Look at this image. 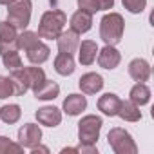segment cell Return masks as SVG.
<instances>
[{"mask_svg": "<svg viewBox=\"0 0 154 154\" xmlns=\"http://www.w3.org/2000/svg\"><path fill=\"white\" fill-rule=\"evenodd\" d=\"M125 33V20L120 13L111 11L100 20V38L105 45H118Z\"/></svg>", "mask_w": 154, "mask_h": 154, "instance_id": "obj_1", "label": "cell"}, {"mask_svg": "<svg viewBox=\"0 0 154 154\" xmlns=\"http://www.w3.org/2000/svg\"><path fill=\"white\" fill-rule=\"evenodd\" d=\"M67 24V15L62 9H49L42 15L36 35L45 40H56Z\"/></svg>", "mask_w": 154, "mask_h": 154, "instance_id": "obj_2", "label": "cell"}, {"mask_svg": "<svg viewBox=\"0 0 154 154\" xmlns=\"http://www.w3.org/2000/svg\"><path fill=\"white\" fill-rule=\"evenodd\" d=\"M102 127H103L102 116L85 114L78 122V141L82 145H96V141L100 140Z\"/></svg>", "mask_w": 154, "mask_h": 154, "instance_id": "obj_3", "label": "cell"}, {"mask_svg": "<svg viewBox=\"0 0 154 154\" xmlns=\"http://www.w3.org/2000/svg\"><path fill=\"white\" fill-rule=\"evenodd\" d=\"M107 141L114 154H136L138 152V145L132 134L125 131L123 127H112L107 134Z\"/></svg>", "mask_w": 154, "mask_h": 154, "instance_id": "obj_4", "label": "cell"}, {"mask_svg": "<svg viewBox=\"0 0 154 154\" xmlns=\"http://www.w3.org/2000/svg\"><path fill=\"white\" fill-rule=\"evenodd\" d=\"M33 15V2L31 0H13L8 6V22L13 24L18 31L27 29L31 24Z\"/></svg>", "mask_w": 154, "mask_h": 154, "instance_id": "obj_5", "label": "cell"}, {"mask_svg": "<svg viewBox=\"0 0 154 154\" xmlns=\"http://www.w3.org/2000/svg\"><path fill=\"white\" fill-rule=\"evenodd\" d=\"M42 129L40 125L36 123H24L20 129H18V143L24 147V149H33L35 145L42 143Z\"/></svg>", "mask_w": 154, "mask_h": 154, "instance_id": "obj_6", "label": "cell"}, {"mask_svg": "<svg viewBox=\"0 0 154 154\" xmlns=\"http://www.w3.org/2000/svg\"><path fill=\"white\" fill-rule=\"evenodd\" d=\"M17 36H18V29L13 24H9L8 20L0 22V54L18 49Z\"/></svg>", "mask_w": 154, "mask_h": 154, "instance_id": "obj_7", "label": "cell"}, {"mask_svg": "<svg viewBox=\"0 0 154 154\" xmlns=\"http://www.w3.org/2000/svg\"><path fill=\"white\" fill-rule=\"evenodd\" d=\"M103 76L98 74V72H85L80 76V80H78V87L80 91L85 94V96H93V94H98L102 89H103Z\"/></svg>", "mask_w": 154, "mask_h": 154, "instance_id": "obj_8", "label": "cell"}, {"mask_svg": "<svg viewBox=\"0 0 154 154\" xmlns=\"http://www.w3.org/2000/svg\"><path fill=\"white\" fill-rule=\"evenodd\" d=\"M87 109V96L82 93H71L63 98L62 103V112H65L67 116H80L84 111Z\"/></svg>", "mask_w": 154, "mask_h": 154, "instance_id": "obj_9", "label": "cell"}, {"mask_svg": "<svg viewBox=\"0 0 154 154\" xmlns=\"http://www.w3.org/2000/svg\"><path fill=\"white\" fill-rule=\"evenodd\" d=\"M96 60H98V65L102 69L114 71L122 62V53L116 49V45H103L102 49H98Z\"/></svg>", "mask_w": 154, "mask_h": 154, "instance_id": "obj_10", "label": "cell"}, {"mask_svg": "<svg viewBox=\"0 0 154 154\" xmlns=\"http://www.w3.org/2000/svg\"><path fill=\"white\" fill-rule=\"evenodd\" d=\"M35 118L40 125L54 129L62 123V109H58L54 105H44L35 112Z\"/></svg>", "mask_w": 154, "mask_h": 154, "instance_id": "obj_11", "label": "cell"}, {"mask_svg": "<svg viewBox=\"0 0 154 154\" xmlns=\"http://www.w3.org/2000/svg\"><path fill=\"white\" fill-rule=\"evenodd\" d=\"M127 71H129V76L134 82H141V84H147L150 80V74H152L150 63L145 58H134V60H131Z\"/></svg>", "mask_w": 154, "mask_h": 154, "instance_id": "obj_12", "label": "cell"}, {"mask_svg": "<svg viewBox=\"0 0 154 154\" xmlns=\"http://www.w3.org/2000/svg\"><path fill=\"white\" fill-rule=\"evenodd\" d=\"M93 27V15L84 11V9H78V11H74L69 18V29H72L74 33H78V35H84L87 31H91Z\"/></svg>", "mask_w": 154, "mask_h": 154, "instance_id": "obj_13", "label": "cell"}, {"mask_svg": "<svg viewBox=\"0 0 154 154\" xmlns=\"http://www.w3.org/2000/svg\"><path fill=\"white\" fill-rule=\"evenodd\" d=\"M98 44L94 40H82L78 44V49H76V53H78V62L85 67L93 65L96 62V56H98Z\"/></svg>", "mask_w": 154, "mask_h": 154, "instance_id": "obj_14", "label": "cell"}, {"mask_svg": "<svg viewBox=\"0 0 154 154\" xmlns=\"http://www.w3.org/2000/svg\"><path fill=\"white\" fill-rule=\"evenodd\" d=\"M120 102H122V98H120L116 93H105V94H102V96L98 98L96 107H98V111H100L103 116L112 118V116H116V114H118Z\"/></svg>", "mask_w": 154, "mask_h": 154, "instance_id": "obj_15", "label": "cell"}, {"mask_svg": "<svg viewBox=\"0 0 154 154\" xmlns=\"http://www.w3.org/2000/svg\"><path fill=\"white\" fill-rule=\"evenodd\" d=\"M78 44H80V35L74 33L72 29H63L58 38H56V45H58V51L60 53H69V54H74L76 49H78Z\"/></svg>", "mask_w": 154, "mask_h": 154, "instance_id": "obj_16", "label": "cell"}, {"mask_svg": "<svg viewBox=\"0 0 154 154\" xmlns=\"http://www.w3.org/2000/svg\"><path fill=\"white\" fill-rule=\"evenodd\" d=\"M24 53H26L27 60H29L33 65H42V63H45V62L49 60V56H51V49H49V45L44 44L42 40L36 42L35 45H31V47H29L27 51H24Z\"/></svg>", "mask_w": 154, "mask_h": 154, "instance_id": "obj_17", "label": "cell"}, {"mask_svg": "<svg viewBox=\"0 0 154 154\" xmlns=\"http://www.w3.org/2000/svg\"><path fill=\"white\" fill-rule=\"evenodd\" d=\"M53 67L54 71L60 74V76H71L76 69V60L72 54L69 53H58L54 56V62H53Z\"/></svg>", "mask_w": 154, "mask_h": 154, "instance_id": "obj_18", "label": "cell"}, {"mask_svg": "<svg viewBox=\"0 0 154 154\" xmlns=\"http://www.w3.org/2000/svg\"><path fill=\"white\" fill-rule=\"evenodd\" d=\"M9 80H11V84H13L15 96H24L27 91H31L29 80H27V74H26L24 67L15 69V71H9Z\"/></svg>", "mask_w": 154, "mask_h": 154, "instance_id": "obj_19", "label": "cell"}, {"mask_svg": "<svg viewBox=\"0 0 154 154\" xmlns=\"http://www.w3.org/2000/svg\"><path fill=\"white\" fill-rule=\"evenodd\" d=\"M116 116H120L123 122L136 123V122H140V120H141V111H140V107H138L134 102H131V100H122V102H120V109H118V114H116Z\"/></svg>", "mask_w": 154, "mask_h": 154, "instance_id": "obj_20", "label": "cell"}, {"mask_svg": "<svg viewBox=\"0 0 154 154\" xmlns=\"http://www.w3.org/2000/svg\"><path fill=\"white\" fill-rule=\"evenodd\" d=\"M33 94L40 102H51V100L60 96V85L56 82H53V80H45L36 91H33Z\"/></svg>", "mask_w": 154, "mask_h": 154, "instance_id": "obj_21", "label": "cell"}, {"mask_svg": "<svg viewBox=\"0 0 154 154\" xmlns=\"http://www.w3.org/2000/svg\"><path fill=\"white\" fill-rule=\"evenodd\" d=\"M150 89H149V85L147 84H141V82H136L132 87H131V91H129V100L131 102H134L138 107H143V105H147L149 102H150Z\"/></svg>", "mask_w": 154, "mask_h": 154, "instance_id": "obj_22", "label": "cell"}, {"mask_svg": "<svg viewBox=\"0 0 154 154\" xmlns=\"http://www.w3.org/2000/svg\"><path fill=\"white\" fill-rule=\"evenodd\" d=\"M22 118V107L18 103H8L0 107V120L8 125H15L18 123Z\"/></svg>", "mask_w": 154, "mask_h": 154, "instance_id": "obj_23", "label": "cell"}, {"mask_svg": "<svg viewBox=\"0 0 154 154\" xmlns=\"http://www.w3.org/2000/svg\"><path fill=\"white\" fill-rule=\"evenodd\" d=\"M26 74H27V80H29V87L31 91H36L45 80H47V76H45V71L38 65H29V67H24Z\"/></svg>", "mask_w": 154, "mask_h": 154, "instance_id": "obj_24", "label": "cell"}, {"mask_svg": "<svg viewBox=\"0 0 154 154\" xmlns=\"http://www.w3.org/2000/svg\"><path fill=\"white\" fill-rule=\"evenodd\" d=\"M36 42H40V36L35 33V31H29V29H24L22 33H18L17 36V44H18V49L22 51H27L31 45H35Z\"/></svg>", "mask_w": 154, "mask_h": 154, "instance_id": "obj_25", "label": "cell"}, {"mask_svg": "<svg viewBox=\"0 0 154 154\" xmlns=\"http://www.w3.org/2000/svg\"><path fill=\"white\" fill-rule=\"evenodd\" d=\"M0 56H2V63H4V67H6L8 71H15V69H20V67H24L18 49H15V51H8V53L0 54Z\"/></svg>", "mask_w": 154, "mask_h": 154, "instance_id": "obj_26", "label": "cell"}, {"mask_svg": "<svg viewBox=\"0 0 154 154\" xmlns=\"http://www.w3.org/2000/svg\"><path fill=\"white\" fill-rule=\"evenodd\" d=\"M8 152H24V147L18 141L9 140L8 136H0V154H8Z\"/></svg>", "mask_w": 154, "mask_h": 154, "instance_id": "obj_27", "label": "cell"}, {"mask_svg": "<svg viewBox=\"0 0 154 154\" xmlns=\"http://www.w3.org/2000/svg\"><path fill=\"white\" fill-rule=\"evenodd\" d=\"M122 4H123V8H125L129 13L140 15V13H143L145 8H147V0H122Z\"/></svg>", "mask_w": 154, "mask_h": 154, "instance_id": "obj_28", "label": "cell"}, {"mask_svg": "<svg viewBox=\"0 0 154 154\" xmlns=\"http://www.w3.org/2000/svg\"><path fill=\"white\" fill-rule=\"evenodd\" d=\"M9 96H15V89H13V84L9 80V76H4L0 74V100H6Z\"/></svg>", "mask_w": 154, "mask_h": 154, "instance_id": "obj_29", "label": "cell"}, {"mask_svg": "<svg viewBox=\"0 0 154 154\" xmlns=\"http://www.w3.org/2000/svg\"><path fill=\"white\" fill-rule=\"evenodd\" d=\"M76 4H78V9H84V11H87L91 15L98 13V9H96V0H76Z\"/></svg>", "mask_w": 154, "mask_h": 154, "instance_id": "obj_30", "label": "cell"}, {"mask_svg": "<svg viewBox=\"0 0 154 154\" xmlns=\"http://www.w3.org/2000/svg\"><path fill=\"white\" fill-rule=\"evenodd\" d=\"M114 8V0H96V9L98 11H109Z\"/></svg>", "mask_w": 154, "mask_h": 154, "instance_id": "obj_31", "label": "cell"}, {"mask_svg": "<svg viewBox=\"0 0 154 154\" xmlns=\"http://www.w3.org/2000/svg\"><path fill=\"white\" fill-rule=\"evenodd\" d=\"M76 149H78V154H98L96 145H82V143H80Z\"/></svg>", "mask_w": 154, "mask_h": 154, "instance_id": "obj_32", "label": "cell"}, {"mask_svg": "<svg viewBox=\"0 0 154 154\" xmlns=\"http://www.w3.org/2000/svg\"><path fill=\"white\" fill-rule=\"evenodd\" d=\"M13 0H0V6H9Z\"/></svg>", "mask_w": 154, "mask_h": 154, "instance_id": "obj_33", "label": "cell"}]
</instances>
